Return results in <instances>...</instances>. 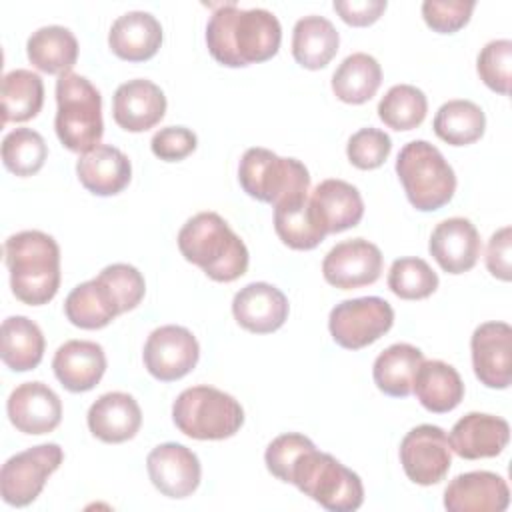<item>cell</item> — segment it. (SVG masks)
I'll return each mask as SVG.
<instances>
[{"label":"cell","mask_w":512,"mask_h":512,"mask_svg":"<svg viewBox=\"0 0 512 512\" xmlns=\"http://www.w3.org/2000/svg\"><path fill=\"white\" fill-rule=\"evenodd\" d=\"M44 104L42 78L26 68H16L2 78V122H26Z\"/></svg>","instance_id":"cell-34"},{"label":"cell","mask_w":512,"mask_h":512,"mask_svg":"<svg viewBox=\"0 0 512 512\" xmlns=\"http://www.w3.org/2000/svg\"><path fill=\"white\" fill-rule=\"evenodd\" d=\"M46 340L36 322L26 316H8L2 322V362L14 372L34 370L44 356Z\"/></svg>","instance_id":"cell-32"},{"label":"cell","mask_w":512,"mask_h":512,"mask_svg":"<svg viewBox=\"0 0 512 512\" xmlns=\"http://www.w3.org/2000/svg\"><path fill=\"white\" fill-rule=\"evenodd\" d=\"M12 426L24 434H48L62 420V402L44 382H24L16 386L6 402Z\"/></svg>","instance_id":"cell-16"},{"label":"cell","mask_w":512,"mask_h":512,"mask_svg":"<svg viewBox=\"0 0 512 512\" xmlns=\"http://www.w3.org/2000/svg\"><path fill=\"white\" fill-rule=\"evenodd\" d=\"M52 370L66 390L88 392L106 372L104 348L92 340H68L56 350Z\"/></svg>","instance_id":"cell-23"},{"label":"cell","mask_w":512,"mask_h":512,"mask_svg":"<svg viewBox=\"0 0 512 512\" xmlns=\"http://www.w3.org/2000/svg\"><path fill=\"white\" fill-rule=\"evenodd\" d=\"M178 248L216 282H234L248 270L246 244L216 212H200L186 220L178 232Z\"/></svg>","instance_id":"cell-2"},{"label":"cell","mask_w":512,"mask_h":512,"mask_svg":"<svg viewBox=\"0 0 512 512\" xmlns=\"http://www.w3.org/2000/svg\"><path fill=\"white\" fill-rule=\"evenodd\" d=\"M288 482L330 512H354L364 502L360 476L314 444L298 454Z\"/></svg>","instance_id":"cell-4"},{"label":"cell","mask_w":512,"mask_h":512,"mask_svg":"<svg viewBox=\"0 0 512 512\" xmlns=\"http://www.w3.org/2000/svg\"><path fill=\"white\" fill-rule=\"evenodd\" d=\"M428 112L426 94L412 84L392 86L378 102L380 120L392 130H414L418 128Z\"/></svg>","instance_id":"cell-37"},{"label":"cell","mask_w":512,"mask_h":512,"mask_svg":"<svg viewBox=\"0 0 512 512\" xmlns=\"http://www.w3.org/2000/svg\"><path fill=\"white\" fill-rule=\"evenodd\" d=\"M48 158V146L40 132L32 128H16L2 140V162L16 176L36 174Z\"/></svg>","instance_id":"cell-38"},{"label":"cell","mask_w":512,"mask_h":512,"mask_svg":"<svg viewBox=\"0 0 512 512\" xmlns=\"http://www.w3.org/2000/svg\"><path fill=\"white\" fill-rule=\"evenodd\" d=\"M242 190L274 208L308 196L310 174L296 158H282L268 148H248L238 164Z\"/></svg>","instance_id":"cell-7"},{"label":"cell","mask_w":512,"mask_h":512,"mask_svg":"<svg viewBox=\"0 0 512 512\" xmlns=\"http://www.w3.org/2000/svg\"><path fill=\"white\" fill-rule=\"evenodd\" d=\"M64 314L70 324L84 330H98L108 326L118 314L120 304L110 286L98 276L78 284L64 302Z\"/></svg>","instance_id":"cell-27"},{"label":"cell","mask_w":512,"mask_h":512,"mask_svg":"<svg viewBox=\"0 0 512 512\" xmlns=\"http://www.w3.org/2000/svg\"><path fill=\"white\" fill-rule=\"evenodd\" d=\"M314 442L310 438H306L304 434H296V432H288V434H280L276 436L264 454V462L266 468L272 476H276L282 482H288V474L290 468L294 464V460L298 458V454L302 450H306L308 446H312Z\"/></svg>","instance_id":"cell-44"},{"label":"cell","mask_w":512,"mask_h":512,"mask_svg":"<svg viewBox=\"0 0 512 512\" xmlns=\"http://www.w3.org/2000/svg\"><path fill=\"white\" fill-rule=\"evenodd\" d=\"M388 288L402 300H422L436 292L438 274L426 260L404 256L392 262L388 270Z\"/></svg>","instance_id":"cell-39"},{"label":"cell","mask_w":512,"mask_h":512,"mask_svg":"<svg viewBox=\"0 0 512 512\" xmlns=\"http://www.w3.org/2000/svg\"><path fill=\"white\" fill-rule=\"evenodd\" d=\"M510 504V488L500 474L474 470L458 474L444 490L448 512H504Z\"/></svg>","instance_id":"cell-17"},{"label":"cell","mask_w":512,"mask_h":512,"mask_svg":"<svg viewBox=\"0 0 512 512\" xmlns=\"http://www.w3.org/2000/svg\"><path fill=\"white\" fill-rule=\"evenodd\" d=\"M274 230L278 238L294 250H312L326 238V234L320 230L312 216L310 194L306 198L276 206Z\"/></svg>","instance_id":"cell-36"},{"label":"cell","mask_w":512,"mask_h":512,"mask_svg":"<svg viewBox=\"0 0 512 512\" xmlns=\"http://www.w3.org/2000/svg\"><path fill=\"white\" fill-rule=\"evenodd\" d=\"M162 44V26L150 12L132 10L118 16L108 32L110 50L128 62L150 60Z\"/></svg>","instance_id":"cell-26"},{"label":"cell","mask_w":512,"mask_h":512,"mask_svg":"<svg viewBox=\"0 0 512 512\" xmlns=\"http://www.w3.org/2000/svg\"><path fill=\"white\" fill-rule=\"evenodd\" d=\"M472 368L476 378L496 390H504L512 380V328L506 322L480 324L470 340Z\"/></svg>","instance_id":"cell-14"},{"label":"cell","mask_w":512,"mask_h":512,"mask_svg":"<svg viewBox=\"0 0 512 512\" xmlns=\"http://www.w3.org/2000/svg\"><path fill=\"white\" fill-rule=\"evenodd\" d=\"M12 294L30 306L48 304L60 288L58 242L40 230H22L4 242Z\"/></svg>","instance_id":"cell-3"},{"label":"cell","mask_w":512,"mask_h":512,"mask_svg":"<svg viewBox=\"0 0 512 512\" xmlns=\"http://www.w3.org/2000/svg\"><path fill=\"white\" fill-rule=\"evenodd\" d=\"M334 10L350 26H370L386 10V0H334Z\"/></svg>","instance_id":"cell-47"},{"label":"cell","mask_w":512,"mask_h":512,"mask_svg":"<svg viewBox=\"0 0 512 512\" xmlns=\"http://www.w3.org/2000/svg\"><path fill=\"white\" fill-rule=\"evenodd\" d=\"M474 6V0H424L422 18L434 32L452 34L468 24Z\"/></svg>","instance_id":"cell-43"},{"label":"cell","mask_w":512,"mask_h":512,"mask_svg":"<svg viewBox=\"0 0 512 512\" xmlns=\"http://www.w3.org/2000/svg\"><path fill=\"white\" fill-rule=\"evenodd\" d=\"M510 254H512V228L504 226L490 236L488 248H486V266L494 278L504 282L512 278Z\"/></svg>","instance_id":"cell-46"},{"label":"cell","mask_w":512,"mask_h":512,"mask_svg":"<svg viewBox=\"0 0 512 512\" xmlns=\"http://www.w3.org/2000/svg\"><path fill=\"white\" fill-rule=\"evenodd\" d=\"M146 468L154 488L168 498L190 496L202 478L198 456L178 442L156 446L146 458Z\"/></svg>","instance_id":"cell-15"},{"label":"cell","mask_w":512,"mask_h":512,"mask_svg":"<svg viewBox=\"0 0 512 512\" xmlns=\"http://www.w3.org/2000/svg\"><path fill=\"white\" fill-rule=\"evenodd\" d=\"M428 250L444 272L464 274L476 266L482 242L476 226L468 218L454 216L436 224Z\"/></svg>","instance_id":"cell-20"},{"label":"cell","mask_w":512,"mask_h":512,"mask_svg":"<svg viewBox=\"0 0 512 512\" xmlns=\"http://www.w3.org/2000/svg\"><path fill=\"white\" fill-rule=\"evenodd\" d=\"M340 36L334 24L324 16H304L292 30V56L308 70L324 68L338 52Z\"/></svg>","instance_id":"cell-29"},{"label":"cell","mask_w":512,"mask_h":512,"mask_svg":"<svg viewBox=\"0 0 512 512\" xmlns=\"http://www.w3.org/2000/svg\"><path fill=\"white\" fill-rule=\"evenodd\" d=\"M412 392L434 414L454 410L464 398V382L458 370L442 360H424L414 376Z\"/></svg>","instance_id":"cell-28"},{"label":"cell","mask_w":512,"mask_h":512,"mask_svg":"<svg viewBox=\"0 0 512 512\" xmlns=\"http://www.w3.org/2000/svg\"><path fill=\"white\" fill-rule=\"evenodd\" d=\"M396 174L408 202L420 212L440 210L456 192L452 166L442 152L426 140H412L402 146L396 158Z\"/></svg>","instance_id":"cell-6"},{"label":"cell","mask_w":512,"mask_h":512,"mask_svg":"<svg viewBox=\"0 0 512 512\" xmlns=\"http://www.w3.org/2000/svg\"><path fill=\"white\" fill-rule=\"evenodd\" d=\"M98 278L110 286L122 312L134 310L144 298V292H146L144 276L132 264H122V262L110 264L100 270Z\"/></svg>","instance_id":"cell-42"},{"label":"cell","mask_w":512,"mask_h":512,"mask_svg":"<svg viewBox=\"0 0 512 512\" xmlns=\"http://www.w3.org/2000/svg\"><path fill=\"white\" fill-rule=\"evenodd\" d=\"M196 144H198L196 134L184 126L160 128L150 140V148L154 156L166 162L184 160L196 150Z\"/></svg>","instance_id":"cell-45"},{"label":"cell","mask_w":512,"mask_h":512,"mask_svg":"<svg viewBox=\"0 0 512 512\" xmlns=\"http://www.w3.org/2000/svg\"><path fill=\"white\" fill-rule=\"evenodd\" d=\"M166 112V96L158 84L146 78H134L120 84L112 98L114 122L126 132H144L154 128Z\"/></svg>","instance_id":"cell-18"},{"label":"cell","mask_w":512,"mask_h":512,"mask_svg":"<svg viewBox=\"0 0 512 512\" xmlns=\"http://www.w3.org/2000/svg\"><path fill=\"white\" fill-rule=\"evenodd\" d=\"M144 366L160 382H174L184 378L200 358L196 336L176 324H166L150 332L144 344Z\"/></svg>","instance_id":"cell-12"},{"label":"cell","mask_w":512,"mask_h":512,"mask_svg":"<svg viewBox=\"0 0 512 512\" xmlns=\"http://www.w3.org/2000/svg\"><path fill=\"white\" fill-rule=\"evenodd\" d=\"M400 464L408 480L414 484H438L444 480L452 464L448 434L434 424H420L412 428L400 442Z\"/></svg>","instance_id":"cell-11"},{"label":"cell","mask_w":512,"mask_h":512,"mask_svg":"<svg viewBox=\"0 0 512 512\" xmlns=\"http://www.w3.org/2000/svg\"><path fill=\"white\" fill-rule=\"evenodd\" d=\"M26 54L38 70L62 76L72 72V66L78 60V40L64 26H42L30 34Z\"/></svg>","instance_id":"cell-31"},{"label":"cell","mask_w":512,"mask_h":512,"mask_svg":"<svg viewBox=\"0 0 512 512\" xmlns=\"http://www.w3.org/2000/svg\"><path fill=\"white\" fill-rule=\"evenodd\" d=\"M80 184L96 196H114L122 192L132 178L128 156L110 144H98L76 162Z\"/></svg>","instance_id":"cell-25"},{"label":"cell","mask_w":512,"mask_h":512,"mask_svg":"<svg viewBox=\"0 0 512 512\" xmlns=\"http://www.w3.org/2000/svg\"><path fill=\"white\" fill-rule=\"evenodd\" d=\"M64 460V452L56 442L38 444L24 452L10 456L0 470V494L10 506L22 508L32 504L50 474H54Z\"/></svg>","instance_id":"cell-9"},{"label":"cell","mask_w":512,"mask_h":512,"mask_svg":"<svg viewBox=\"0 0 512 512\" xmlns=\"http://www.w3.org/2000/svg\"><path fill=\"white\" fill-rule=\"evenodd\" d=\"M422 362L424 354L420 348L406 342H396L382 350L374 360V384L386 396L406 398L412 394L414 376Z\"/></svg>","instance_id":"cell-30"},{"label":"cell","mask_w":512,"mask_h":512,"mask_svg":"<svg viewBox=\"0 0 512 512\" xmlns=\"http://www.w3.org/2000/svg\"><path fill=\"white\" fill-rule=\"evenodd\" d=\"M476 70L480 80L498 94L510 92L512 70V42L508 38L490 40L478 54Z\"/></svg>","instance_id":"cell-40"},{"label":"cell","mask_w":512,"mask_h":512,"mask_svg":"<svg viewBox=\"0 0 512 512\" xmlns=\"http://www.w3.org/2000/svg\"><path fill=\"white\" fill-rule=\"evenodd\" d=\"M280 42L282 26L264 8H240L228 2L212 12L206 26L208 52L228 68L270 60L276 56Z\"/></svg>","instance_id":"cell-1"},{"label":"cell","mask_w":512,"mask_h":512,"mask_svg":"<svg viewBox=\"0 0 512 512\" xmlns=\"http://www.w3.org/2000/svg\"><path fill=\"white\" fill-rule=\"evenodd\" d=\"M90 432L108 444H120L136 436L142 426V410L126 392H106L88 410Z\"/></svg>","instance_id":"cell-24"},{"label":"cell","mask_w":512,"mask_h":512,"mask_svg":"<svg viewBox=\"0 0 512 512\" xmlns=\"http://www.w3.org/2000/svg\"><path fill=\"white\" fill-rule=\"evenodd\" d=\"M172 420L194 440H224L240 430L244 410L234 396L214 386H192L174 400Z\"/></svg>","instance_id":"cell-8"},{"label":"cell","mask_w":512,"mask_h":512,"mask_svg":"<svg viewBox=\"0 0 512 512\" xmlns=\"http://www.w3.org/2000/svg\"><path fill=\"white\" fill-rule=\"evenodd\" d=\"M392 324L394 310L378 296L342 300L332 308L328 318L334 342L346 350H360L376 342L392 328Z\"/></svg>","instance_id":"cell-10"},{"label":"cell","mask_w":512,"mask_h":512,"mask_svg":"<svg viewBox=\"0 0 512 512\" xmlns=\"http://www.w3.org/2000/svg\"><path fill=\"white\" fill-rule=\"evenodd\" d=\"M288 298L268 282H250L232 300L234 320L248 332L268 334L278 330L288 318Z\"/></svg>","instance_id":"cell-21"},{"label":"cell","mask_w":512,"mask_h":512,"mask_svg":"<svg viewBox=\"0 0 512 512\" xmlns=\"http://www.w3.org/2000/svg\"><path fill=\"white\" fill-rule=\"evenodd\" d=\"M450 446L464 460L494 458L510 440V426L504 418L484 412H468L450 430Z\"/></svg>","instance_id":"cell-22"},{"label":"cell","mask_w":512,"mask_h":512,"mask_svg":"<svg viewBox=\"0 0 512 512\" xmlns=\"http://www.w3.org/2000/svg\"><path fill=\"white\" fill-rule=\"evenodd\" d=\"M382 84V68L378 60L366 52L346 56L332 74V90L346 104L368 102Z\"/></svg>","instance_id":"cell-33"},{"label":"cell","mask_w":512,"mask_h":512,"mask_svg":"<svg viewBox=\"0 0 512 512\" xmlns=\"http://www.w3.org/2000/svg\"><path fill=\"white\" fill-rule=\"evenodd\" d=\"M486 116L472 100H448L434 116V132L450 146H468L482 138Z\"/></svg>","instance_id":"cell-35"},{"label":"cell","mask_w":512,"mask_h":512,"mask_svg":"<svg viewBox=\"0 0 512 512\" xmlns=\"http://www.w3.org/2000/svg\"><path fill=\"white\" fill-rule=\"evenodd\" d=\"M310 210L320 230L328 236L354 228L364 216V202L356 186L346 180L328 178L312 190Z\"/></svg>","instance_id":"cell-19"},{"label":"cell","mask_w":512,"mask_h":512,"mask_svg":"<svg viewBox=\"0 0 512 512\" xmlns=\"http://www.w3.org/2000/svg\"><path fill=\"white\" fill-rule=\"evenodd\" d=\"M392 140L384 130L378 128H360L354 132L346 144V156L352 166L360 170L380 168L390 156Z\"/></svg>","instance_id":"cell-41"},{"label":"cell","mask_w":512,"mask_h":512,"mask_svg":"<svg viewBox=\"0 0 512 512\" xmlns=\"http://www.w3.org/2000/svg\"><path fill=\"white\" fill-rule=\"evenodd\" d=\"M56 104L58 140L76 154L96 148L104 134L102 96L96 86L76 72L62 74L56 80Z\"/></svg>","instance_id":"cell-5"},{"label":"cell","mask_w":512,"mask_h":512,"mask_svg":"<svg viewBox=\"0 0 512 512\" xmlns=\"http://www.w3.org/2000/svg\"><path fill=\"white\" fill-rule=\"evenodd\" d=\"M384 266L380 248L364 238H352L338 242L324 256L322 274L324 280L340 290H352L374 284Z\"/></svg>","instance_id":"cell-13"}]
</instances>
